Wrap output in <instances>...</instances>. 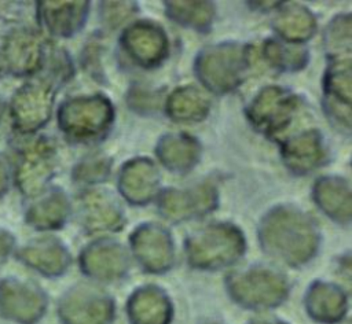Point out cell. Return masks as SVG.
Returning a JSON list of instances; mask_svg holds the SVG:
<instances>
[{
	"label": "cell",
	"mask_w": 352,
	"mask_h": 324,
	"mask_svg": "<svg viewBox=\"0 0 352 324\" xmlns=\"http://www.w3.org/2000/svg\"><path fill=\"white\" fill-rule=\"evenodd\" d=\"M263 248L278 259L298 265L312 257L318 246L314 221L293 206H278L268 211L260 225Z\"/></svg>",
	"instance_id": "1"
},
{
	"label": "cell",
	"mask_w": 352,
	"mask_h": 324,
	"mask_svg": "<svg viewBox=\"0 0 352 324\" xmlns=\"http://www.w3.org/2000/svg\"><path fill=\"white\" fill-rule=\"evenodd\" d=\"M252 54L253 48L241 43L206 47L195 59V74L210 92H231L245 81L252 66Z\"/></svg>",
	"instance_id": "2"
},
{
	"label": "cell",
	"mask_w": 352,
	"mask_h": 324,
	"mask_svg": "<svg viewBox=\"0 0 352 324\" xmlns=\"http://www.w3.org/2000/svg\"><path fill=\"white\" fill-rule=\"evenodd\" d=\"M113 117V106L103 95L80 96L62 106L59 125L70 139L87 143L103 137L111 126Z\"/></svg>",
	"instance_id": "3"
},
{
	"label": "cell",
	"mask_w": 352,
	"mask_h": 324,
	"mask_svg": "<svg viewBox=\"0 0 352 324\" xmlns=\"http://www.w3.org/2000/svg\"><path fill=\"white\" fill-rule=\"evenodd\" d=\"M243 236L234 225L212 224L192 235L186 248L197 268H221L243 253Z\"/></svg>",
	"instance_id": "4"
},
{
	"label": "cell",
	"mask_w": 352,
	"mask_h": 324,
	"mask_svg": "<svg viewBox=\"0 0 352 324\" xmlns=\"http://www.w3.org/2000/svg\"><path fill=\"white\" fill-rule=\"evenodd\" d=\"M298 106L296 93L278 85H268L252 99L246 108V117L258 132L275 136L290 125Z\"/></svg>",
	"instance_id": "5"
},
{
	"label": "cell",
	"mask_w": 352,
	"mask_h": 324,
	"mask_svg": "<svg viewBox=\"0 0 352 324\" xmlns=\"http://www.w3.org/2000/svg\"><path fill=\"white\" fill-rule=\"evenodd\" d=\"M217 188L210 181H204L186 189L168 188L158 196L161 213L173 221H184L210 213L217 206Z\"/></svg>",
	"instance_id": "6"
},
{
	"label": "cell",
	"mask_w": 352,
	"mask_h": 324,
	"mask_svg": "<svg viewBox=\"0 0 352 324\" xmlns=\"http://www.w3.org/2000/svg\"><path fill=\"white\" fill-rule=\"evenodd\" d=\"M121 45L140 66L154 67L168 54V38L164 29L153 22L140 21L128 26L121 36Z\"/></svg>",
	"instance_id": "7"
},
{
	"label": "cell",
	"mask_w": 352,
	"mask_h": 324,
	"mask_svg": "<svg viewBox=\"0 0 352 324\" xmlns=\"http://www.w3.org/2000/svg\"><path fill=\"white\" fill-rule=\"evenodd\" d=\"M351 56L331 59L324 74V106L333 121L346 132L351 129L352 73Z\"/></svg>",
	"instance_id": "8"
},
{
	"label": "cell",
	"mask_w": 352,
	"mask_h": 324,
	"mask_svg": "<svg viewBox=\"0 0 352 324\" xmlns=\"http://www.w3.org/2000/svg\"><path fill=\"white\" fill-rule=\"evenodd\" d=\"M232 295L250 305H271L280 301L286 291V283L282 276L272 270L256 268L230 279Z\"/></svg>",
	"instance_id": "9"
},
{
	"label": "cell",
	"mask_w": 352,
	"mask_h": 324,
	"mask_svg": "<svg viewBox=\"0 0 352 324\" xmlns=\"http://www.w3.org/2000/svg\"><path fill=\"white\" fill-rule=\"evenodd\" d=\"M160 173L154 162L144 157L128 161L120 170L118 188L121 195L131 203L146 205L158 192Z\"/></svg>",
	"instance_id": "10"
},
{
	"label": "cell",
	"mask_w": 352,
	"mask_h": 324,
	"mask_svg": "<svg viewBox=\"0 0 352 324\" xmlns=\"http://www.w3.org/2000/svg\"><path fill=\"white\" fill-rule=\"evenodd\" d=\"M285 165L297 174H305L319 167L326 159V147L316 129H308L286 139L280 147Z\"/></svg>",
	"instance_id": "11"
},
{
	"label": "cell",
	"mask_w": 352,
	"mask_h": 324,
	"mask_svg": "<svg viewBox=\"0 0 352 324\" xmlns=\"http://www.w3.org/2000/svg\"><path fill=\"white\" fill-rule=\"evenodd\" d=\"M140 262L150 270H164L172 262V242L168 232L157 224L140 225L131 236Z\"/></svg>",
	"instance_id": "12"
},
{
	"label": "cell",
	"mask_w": 352,
	"mask_h": 324,
	"mask_svg": "<svg viewBox=\"0 0 352 324\" xmlns=\"http://www.w3.org/2000/svg\"><path fill=\"white\" fill-rule=\"evenodd\" d=\"M81 222L89 232L116 231L124 224L122 209L104 191H88L80 198Z\"/></svg>",
	"instance_id": "13"
},
{
	"label": "cell",
	"mask_w": 352,
	"mask_h": 324,
	"mask_svg": "<svg viewBox=\"0 0 352 324\" xmlns=\"http://www.w3.org/2000/svg\"><path fill=\"white\" fill-rule=\"evenodd\" d=\"M155 152L168 170L186 173L197 165L201 148L199 143L187 133H166L160 139Z\"/></svg>",
	"instance_id": "14"
},
{
	"label": "cell",
	"mask_w": 352,
	"mask_h": 324,
	"mask_svg": "<svg viewBox=\"0 0 352 324\" xmlns=\"http://www.w3.org/2000/svg\"><path fill=\"white\" fill-rule=\"evenodd\" d=\"M314 198L318 206L329 217L338 222H349L351 220V188L342 177L327 176L315 183Z\"/></svg>",
	"instance_id": "15"
},
{
	"label": "cell",
	"mask_w": 352,
	"mask_h": 324,
	"mask_svg": "<svg viewBox=\"0 0 352 324\" xmlns=\"http://www.w3.org/2000/svg\"><path fill=\"white\" fill-rule=\"evenodd\" d=\"M82 265L87 273L98 279H117L126 270L128 261L117 243L100 242L87 248L82 255Z\"/></svg>",
	"instance_id": "16"
},
{
	"label": "cell",
	"mask_w": 352,
	"mask_h": 324,
	"mask_svg": "<svg viewBox=\"0 0 352 324\" xmlns=\"http://www.w3.org/2000/svg\"><path fill=\"white\" fill-rule=\"evenodd\" d=\"M41 8L48 29L55 34L69 37L84 25L89 1H44Z\"/></svg>",
	"instance_id": "17"
},
{
	"label": "cell",
	"mask_w": 352,
	"mask_h": 324,
	"mask_svg": "<svg viewBox=\"0 0 352 324\" xmlns=\"http://www.w3.org/2000/svg\"><path fill=\"white\" fill-rule=\"evenodd\" d=\"M275 32L286 41L294 44L312 37L316 30V21L312 12L300 4H280V10L274 18Z\"/></svg>",
	"instance_id": "18"
},
{
	"label": "cell",
	"mask_w": 352,
	"mask_h": 324,
	"mask_svg": "<svg viewBox=\"0 0 352 324\" xmlns=\"http://www.w3.org/2000/svg\"><path fill=\"white\" fill-rule=\"evenodd\" d=\"M209 108V99L195 86H180L165 102L166 114L177 122H199L208 115Z\"/></svg>",
	"instance_id": "19"
},
{
	"label": "cell",
	"mask_w": 352,
	"mask_h": 324,
	"mask_svg": "<svg viewBox=\"0 0 352 324\" xmlns=\"http://www.w3.org/2000/svg\"><path fill=\"white\" fill-rule=\"evenodd\" d=\"M168 16L187 27L205 30L214 18V5L210 1H165Z\"/></svg>",
	"instance_id": "20"
},
{
	"label": "cell",
	"mask_w": 352,
	"mask_h": 324,
	"mask_svg": "<svg viewBox=\"0 0 352 324\" xmlns=\"http://www.w3.org/2000/svg\"><path fill=\"white\" fill-rule=\"evenodd\" d=\"M265 60L275 69L283 71H296L308 62V51L296 44H285L275 38H268L263 45Z\"/></svg>",
	"instance_id": "21"
},
{
	"label": "cell",
	"mask_w": 352,
	"mask_h": 324,
	"mask_svg": "<svg viewBox=\"0 0 352 324\" xmlns=\"http://www.w3.org/2000/svg\"><path fill=\"white\" fill-rule=\"evenodd\" d=\"M352 45L351 15L340 14L333 18L324 32V48L331 59L349 58Z\"/></svg>",
	"instance_id": "22"
},
{
	"label": "cell",
	"mask_w": 352,
	"mask_h": 324,
	"mask_svg": "<svg viewBox=\"0 0 352 324\" xmlns=\"http://www.w3.org/2000/svg\"><path fill=\"white\" fill-rule=\"evenodd\" d=\"M111 170V159L106 157H94L80 162L74 167V180L80 183L94 184L104 181Z\"/></svg>",
	"instance_id": "23"
},
{
	"label": "cell",
	"mask_w": 352,
	"mask_h": 324,
	"mask_svg": "<svg viewBox=\"0 0 352 324\" xmlns=\"http://www.w3.org/2000/svg\"><path fill=\"white\" fill-rule=\"evenodd\" d=\"M38 221L47 227H55L63 221L67 213V199L58 191L50 195L44 203L38 206Z\"/></svg>",
	"instance_id": "24"
},
{
	"label": "cell",
	"mask_w": 352,
	"mask_h": 324,
	"mask_svg": "<svg viewBox=\"0 0 352 324\" xmlns=\"http://www.w3.org/2000/svg\"><path fill=\"white\" fill-rule=\"evenodd\" d=\"M135 10L136 4L131 1H103L100 5L102 18L104 23L111 27H116L128 19Z\"/></svg>",
	"instance_id": "25"
},
{
	"label": "cell",
	"mask_w": 352,
	"mask_h": 324,
	"mask_svg": "<svg viewBox=\"0 0 352 324\" xmlns=\"http://www.w3.org/2000/svg\"><path fill=\"white\" fill-rule=\"evenodd\" d=\"M128 103L138 113H150L158 107L160 95L144 86H133L129 91Z\"/></svg>",
	"instance_id": "26"
}]
</instances>
